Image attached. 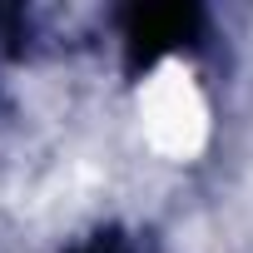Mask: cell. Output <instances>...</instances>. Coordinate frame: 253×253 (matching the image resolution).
Listing matches in <instances>:
<instances>
[{"mask_svg": "<svg viewBox=\"0 0 253 253\" xmlns=\"http://www.w3.org/2000/svg\"><path fill=\"white\" fill-rule=\"evenodd\" d=\"M134 124L139 139L164 164H194L213 139V104L199 70L184 55H164L134 84Z\"/></svg>", "mask_w": 253, "mask_h": 253, "instance_id": "cell-1", "label": "cell"}]
</instances>
